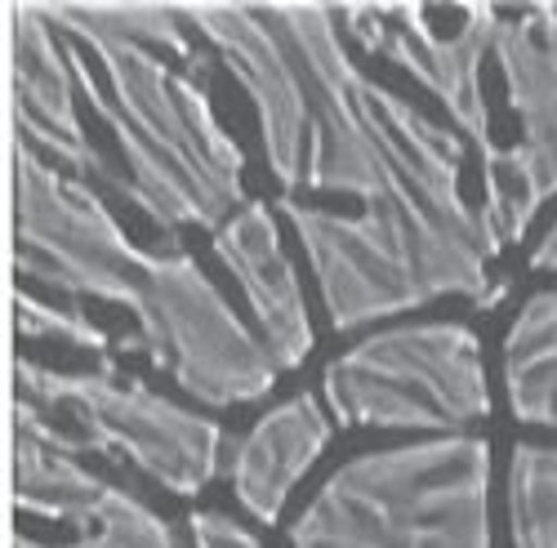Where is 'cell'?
<instances>
[{
    "mask_svg": "<svg viewBox=\"0 0 557 548\" xmlns=\"http://www.w3.org/2000/svg\"><path fill=\"white\" fill-rule=\"evenodd\" d=\"M14 548H50V544H36L32 535H14Z\"/></svg>",
    "mask_w": 557,
    "mask_h": 548,
    "instance_id": "d6986e66",
    "label": "cell"
},
{
    "mask_svg": "<svg viewBox=\"0 0 557 548\" xmlns=\"http://www.w3.org/2000/svg\"><path fill=\"white\" fill-rule=\"evenodd\" d=\"M14 272L129 308L138 335L121 348H144L201 406L263 401L282 375L268 344L250 335L188 250H138L81 178L50 170L23 139H14Z\"/></svg>",
    "mask_w": 557,
    "mask_h": 548,
    "instance_id": "7a4b0ae2",
    "label": "cell"
},
{
    "mask_svg": "<svg viewBox=\"0 0 557 548\" xmlns=\"http://www.w3.org/2000/svg\"><path fill=\"white\" fill-rule=\"evenodd\" d=\"M384 14L397 23L384 36V59L406 67L424 89L442 99L450 121L469 134L473 148L482 152V165L499 157L491 139V112L482 95V59L495 50V5H463V27L455 36H433L424 5H384Z\"/></svg>",
    "mask_w": 557,
    "mask_h": 548,
    "instance_id": "30bf717a",
    "label": "cell"
},
{
    "mask_svg": "<svg viewBox=\"0 0 557 548\" xmlns=\"http://www.w3.org/2000/svg\"><path fill=\"white\" fill-rule=\"evenodd\" d=\"M40 14L103 63L108 85L67 45L72 76L125 157L116 188L144 210L161 233L219 227L246 205V152L219 125L214 103L197 76L174 72L152 45L125 36L99 5H40Z\"/></svg>",
    "mask_w": 557,
    "mask_h": 548,
    "instance_id": "3957f363",
    "label": "cell"
},
{
    "mask_svg": "<svg viewBox=\"0 0 557 548\" xmlns=\"http://www.w3.org/2000/svg\"><path fill=\"white\" fill-rule=\"evenodd\" d=\"M504 388L522 424L557 428V290L531 295L508 326Z\"/></svg>",
    "mask_w": 557,
    "mask_h": 548,
    "instance_id": "4fadbf2b",
    "label": "cell"
},
{
    "mask_svg": "<svg viewBox=\"0 0 557 548\" xmlns=\"http://www.w3.org/2000/svg\"><path fill=\"white\" fill-rule=\"evenodd\" d=\"M14 331L23 339H63L72 348H89V352H108V331H99L85 312H63L32 299L27 290H14Z\"/></svg>",
    "mask_w": 557,
    "mask_h": 548,
    "instance_id": "9a60e30c",
    "label": "cell"
},
{
    "mask_svg": "<svg viewBox=\"0 0 557 548\" xmlns=\"http://www.w3.org/2000/svg\"><path fill=\"white\" fill-rule=\"evenodd\" d=\"M508 531H513V548H557V446H513Z\"/></svg>",
    "mask_w": 557,
    "mask_h": 548,
    "instance_id": "5bb4252c",
    "label": "cell"
},
{
    "mask_svg": "<svg viewBox=\"0 0 557 548\" xmlns=\"http://www.w3.org/2000/svg\"><path fill=\"white\" fill-rule=\"evenodd\" d=\"M331 446V420L312 393H299L282 401L237 441L232 454V490H237L242 509L272 526L282 518L290 490L304 482V473L321 460Z\"/></svg>",
    "mask_w": 557,
    "mask_h": 548,
    "instance_id": "7c38bea8",
    "label": "cell"
},
{
    "mask_svg": "<svg viewBox=\"0 0 557 548\" xmlns=\"http://www.w3.org/2000/svg\"><path fill=\"white\" fill-rule=\"evenodd\" d=\"M339 18L352 27V36H357L361 50H370V54L384 50V36H388V14H384V5H348V10H339Z\"/></svg>",
    "mask_w": 557,
    "mask_h": 548,
    "instance_id": "e0dca14e",
    "label": "cell"
},
{
    "mask_svg": "<svg viewBox=\"0 0 557 548\" xmlns=\"http://www.w3.org/2000/svg\"><path fill=\"white\" fill-rule=\"evenodd\" d=\"M344 428L455 433L491 415L482 339L459 322H414L361 339L321 375Z\"/></svg>",
    "mask_w": 557,
    "mask_h": 548,
    "instance_id": "5b68a950",
    "label": "cell"
},
{
    "mask_svg": "<svg viewBox=\"0 0 557 548\" xmlns=\"http://www.w3.org/2000/svg\"><path fill=\"white\" fill-rule=\"evenodd\" d=\"M5 59H10V121H14V139L27 148H45L59 157L76 174H99L112 178L108 161L99 148L89 144V134L76 116L72 103V59L67 45L50 32V18L40 14V5H5Z\"/></svg>",
    "mask_w": 557,
    "mask_h": 548,
    "instance_id": "9c48e42d",
    "label": "cell"
},
{
    "mask_svg": "<svg viewBox=\"0 0 557 548\" xmlns=\"http://www.w3.org/2000/svg\"><path fill=\"white\" fill-rule=\"evenodd\" d=\"M14 384L27 401L72 410L81 424V450L125 454L138 473H148L170 495H197L219 473L223 428L197 410L152 393L148 384L121 375L108 357L95 375H63L14 357Z\"/></svg>",
    "mask_w": 557,
    "mask_h": 548,
    "instance_id": "8992f818",
    "label": "cell"
},
{
    "mask_svg": "<svg viewBox=\"0 0 557 548\" xmlns=\"http://www.w3.org/2000/svg\"><path fill=\"white\" fill-rule=\"evenodd\" d=\"M290 548H491V441L446 433L357 454L308 499Z\"/></svg>",
    "mask_w": 557,
    "mask_h": 548,
    "instance_id": "277c9868",
    "label": "cell"
},
{
    "mask_svg": "<svg viewBox=\"0 0 557 548\" xmlns=\"http://www.w3.org/2000/svg\"><path fill=\"white\" fill-rule=\"evenodd\" d=\"M14 509L27 518L72 522L76 544L63 548H178L174 526L144 499L95 477L72 450L14 433Z\"/></svg>",
    "mask_w": 557,
    "mask_h": 548,
    "instance_id": "ba28073f",
    "label": "cell"
},
{
    "mask_svg": "<svg viewBox=\"0 0 557 548\" xmlns=\"http://www.w3.org/2000/svg\"><path fill=\"white\" fill-rule=\"evenodd\" d=\"M531 267L535 272H557V223L544 233V241L531 250Z\"/></svg>",
    "mask_w": 557,
    "mask_h": 548,
    "instance_id": "ac0fdd59",
    "label": "cell"
},
{
    "mask_svg": "<svg viewBox=\"0 0 557 548\" xmlns=\"http://www.w3.org/2000/svg\"><path fill=\"white\" fill-rule=\"evenodd\" d=\"M188 531H193V544L197 548H259V539L242 526L232 522L227 513H193L188 518Z\"/></svg>",
    "mask_w": 557,
    "mask_h": 548,
    "instance_id": "2e32d148",
    "label": "cell"
},
{
    "mask_svg": "<svg viewBox=\"0 0 557 548\" xmlns=\"http://www.w3.org/2000/svg\"><path fill=\"white\" fill-rule=\"evenodd\" d=\"M491 54L499 59L522 139L486 165L482 210L499 241H522L535 210L557 197V5L499 18Z\"/></svg>",
    "mask_w": 557,
    "mask_h": 548,
    "instance_id": "52a82bcc",
    "label": "cell"
},
{
    "mask_svg": "<svg viewBox=\"0 0 557 548\" xmlns=\"http://www.w3.org/2000/svg\"><path fill=\"white\" fill-rule=\"evenodd\" d=\"M178 14L250 95L272 178L286 192L361 201V214L282 201L335 331L446 295L478 308L508 295V282L491 277L504 241L459 188L463 139L352 63L339 10L183 5Z\"/></svg>",
    "mask_w": 557,
    "mask_h": 548,
    "instance_id": "6da1fadb",
    "label": "cell"
},
{
    "mask_svg": "<svg viewBox=\"0 0 557 548\" xmlns=\"http://www.w3.org/2000/svg\"><path fill=\"white\" fill-rule=\"evenodd\" d=\"M214 254L246 290V303L263 331L272 361L282 371H299L304 357L312 352V322H308L299 277L282 250L276 214L263 201H246L214 233Z\"/></svg>",
    "mask_w": 557,
    "mask_h": 548,
    "instance_id": "8fae6325",
    "label": "cell"
}]
</instances>
